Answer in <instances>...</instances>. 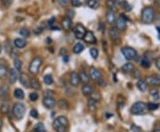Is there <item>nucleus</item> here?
<instances>
[{
  "label": "nucleus",
  "instance_id": "2",
  "mask_svg": "<svg viewBox=\"0 0 160 132\" xmlns=\"http://www.w3.org/2000/svg\"><path fill=\"white\" fill-rule=\"evenodd\" d=\"M155 17V11L151 6L144 7L142 11V21L144 23L150 24L153 22Z\"/></svg>",
  "mask_w": 160,
  "mask_h": 132
},
{
  "label": "nucleus",
  "instance_id": "40",
  "mask_svg": "<svg viewBox=\"0 0 160 132\" xmlns=\"http://www.w3.org/2000/svg\"><path fill=\"white\" fill-rule=\"evenodd\" d=\"M13 64H14V68L17 69L18 71H20L22 69V62L20 59H14V61H13Z\"/></svg>",
  "mask_w": 160,
  "mask_h": 132
},
{
  "label": "nucleus",
  "instance_id": "45",
  "mask_svg": "<svg viewBox=\"0 0 160 132\" xmlns=\"http://www.w3.org/2000/svg\"><path fill=\"white\" fill-rule=\"evenodd\" d=\"M44 96L45 97H54V93L52 91H50V90H46L44 92Z\"/></svg>",
  "mask_w": 160,
  "mask_h": 132
},
{
  "label": "nucleus",
  "instance_id": "1",
  "mask_svg": "<svg viewBox=\"0 0 160 132\" xmlns=\"http://www.w3.org/2000/svg\"><path fill=\"white\" fill-rule=\"evenodd\" d=\"M69 122L66 116H58L52 121V128L56 132H67L69 129Z\"/></svg>",
  "mask_w": 160,
  "mask_h": 132
},
{
  "label": "nucleus",
  "instance_id": "34",
  "mask_svg": "<svg viewBox=\"0 0 160 132\" xmlns=\"http://www.w3.org/2000/svg\"><path fill=\"white\" fill-rule=\"evenodd\" d=\"M13 96L17 98V99H20V100L23 99L24 97H25L24 92H23V91L22 89H16V90L14 91V92H13Z\"/></svg>",
  "mask_w": 160,
  "mask_h": 132
},
{
  "label": "nucleus",
  "instance_id": "55",
  "mask_svg": "<svg viewBox=\"0 0 160 132\" xmlns=\"http://www.w3.org/2000/svg\"><path fill=\"white\" fill-rule=\"evenodd\" d=\"M2 126H3V121H2V120L0 119V130H1Z\"/></svg>",
  "mask_w": 160,
  "mask_h": 132
},
{
  "label": "nucleus",
  "instance_id": "41",
  "mask_svg": "<svg viewBox=\"0 0 160 132\" xmlns=\"http://www.w3.org/2000/svg\"><path fill=\"white\" fill-rule=\"evenodd\" d=\"M159 105L157 103H154V102H149L147 104V108L150 111H154V110H157L158 108Z\"/></svg>",
  "mask_w": 160,
  "mask_h": 132
},
{
  "label": "nucleus",
  "instance_id": "21",
  "mask_svg": "<svg viewBox=\"0 0 160 132\" xmlns=\"http://www.w3.org/2000/svg\"><path fill=\"white\" fill-rule=\"evenodd\" d=\"M13 45L18 49H22L27 45V41L23 39V38H16L13 41Z\"/></svg>",
  "mask_w": 160,
  "mask_h": 132
},
{
  "label": "nucleus",
  "instance_id": "8",
  "mask_svg": "<svg viewBox=\"0 0 160 132\" xmlns=\"http://www.w3.org/2000/svg\"><path fill=\"white\" fill-rule=\"evenodd\" d=\"M115 24H116V29L118 31H124L127 28V19L124 14H121L119 17L116 20Z\"/></svg>",
  "mask_w": 160,
  "mask_h": 132
},
{
  "label": "nucleus",
  "instance_id": "6",
  "mask_svg": "<svg viewBox=\"0 0 160 132\" xmlns=\"http://www.w3.org/2000/svg\"><path fill=\"white\" fill-rule=\"evenodd\" d=\"M121 52H122V54L125 57V59H127V60H132V59H133L137 57L136 50L133 49L132 47H130V46L123 47L122 50H121Z\"/></svg>",
  "mask_w": 160,
  "mask_h": 132
},
{
  "label": "nucleus",
  "instance_id": "11",
  "mask_svg": "<svg viewBox=\"0 0 160 132\" xmlns=\"http://www.w3.org/2000/svg\"><path fill=\"white\" fill-rule=\"evenodd\" d=\"M43 105L46 109H52L56 105V101L53 97H44Z\"/></svg>",
  "mask_w": 160,
  "mask_h": 132
},
{
  "label": "nucleus",
  "instance_id": "22",
  "mask_svg": "<svg viewBox=\"0 0 160 132\" xmlns=\"http://www.w3.org/2000/svg\"><path fill=\"white\" fill-rule=\"evenodd\" d=\"M9 111H10V103H9L6 99H5L4 102L1 105L0 112H1L3 115H6V114L9 113Z\"/></svg>",
  "mask_w": 160,
  "mask_h": 132
},
{
  "label": "nucleus",
  "instance_id": "17",
  "mask_svg": "<svg viewBox=\"0 0 160 132\" xmlns=\"http://www.w3.org/2000/svg\"><path fill=\"white\" fill-rule=\"evenodd\" d=\"M116 15H115V12L112 10H108V12H106V21H108L109 25H114L116 23Z\"/></svg>",
  "mask_w": 160,
  "mask_h": 132
},
{
  "label": "nucleus",
  "instance_id": "46",
  "mask_svg": "<svg viewBox=\"0 0 160 132\" xmlns=\"http://www.w3.org/2000/svg\"><path fill=\"white\" fill-rule=\"evenodd\" d=\"M30 116L35 118V119H37V118L38 117V111L36 109L31 110V111H30Z\"/></svg>",
  "mask_w": 160,
  "mask_h": 132
},
{
  "label": "nucleus",
  "instance_id": "48",
  "mask_svg": "<svg viewBox=\"0 0 160 132\" xmlns=\"http://www.w3.org/2000/svg\"><path fill=\"white\" fill-rule=\"evenodd\" d=\"M58 2H59V4H60L61 6H68V4H69V0H58Z\"/></svg>",
  "mask_w": 160,
  "mask_h": 132
},
{
  "label": "nucleus",
  "instance_id": "29",
  "mask_svg": "<svg viewBox=\"0 0 160 132\" xmlns=\"http://www.w3.org/2000/svg\"><path fill=\"white\" fill-rule=\"evenodd\" d=\"M30 87L34 90H39L41 88V84L37 78H31L30 79Z\"/></svg>",
  "mask_w": 160,
  "mask_h": 132
},
{
  "label": "nucleus",
  "instance_id": "13",
  "mask_svg": "<svg viewBox=\"0 0 160 132\" xmlns=\"http://www.w3.org/2000/svg\"><path fill=\"white\" fill-rule=\"evenodd\" d=\"M19 80H20L21 84L24 88L28 89V88L30 87V79H29V75H27V74H25V73L20 74V75H19Z\"/></svg>",
  "mask_w": 160,
  "mask_h": 132
},
{
  "label": "nucleus",
  "instance_id": "47",
  "mask_svg": "<svg viewBox=\"0 0 160 132\" xmlns=\"http://www.w3.org/2000/svg\"><path fill=\"white\" fill-rule=\"evenodd\" d=\"M67 16L70 18V19H73L75 16V12L72 9H69L67 11Z\"/></svg>",
  "mask_w": 160,
  "mask_h": 132
},
{
  "label": "nucleus",
  "instance_id": "44",
  "mask_svg": "<svg viewBox=\"0 0 160 132\" xmlns=\"http://www.w3.org/2000/svg\"><path fill=\"white\" fill-rule=\"evenodd\" d=\"M29 99L31 100V101H37L38 99V94L37 93V92H32V93H30L29 94Z\"/></svg>",
  "mask_w": 160,
  "mask_h": 132
},
{
  "label": "nucleus",
  "instance_id": "51",
  "mask_svg": "<svg viewBox=\"0 0 160 132\" xmlns=\"http://www.w3.org/2000/svg\"><path fill=\"white\" fill-rule=\"evenodd\" d=\"M98 82V84L100 85V86H102V87H104V86H106V84H107V82H106V81L104 80V79H101V80L99 81V82Z\"/></svg>",
  "mask_w": 160,
  "mask_h": 132
},
{
  "label": "nucleus",
  "instance_id": "20",
  "mask_svg": "<svg viewBox=\"0 0 160 132\" xmlns=\"http://www.w3.org/2000/svg\"><path fill=\"white\" fill-rule=\"evenodd\" d=\"M93 91H94L93 87L92 86L91 84H89V83L84 84L83 87H82V94L84 96H90Z\"/></svg>",
  "mask_w": 160,
  "mask_h": 132
},
{
  "label": "nucleus",
  "instance_id": "12",
  "mask_svg": "<svg viewBox=\"0 0 160 132\" xmlns=\"http://www.w3.org/2000/svg\"><path fill=\"white\" fill-rule=\"evenodd\" d=\"M69 82H70V84L73 87L78 86L80 82L79 74L75 71H72L69 75Z\"/></svg>",
  "mask_w": 160,
  "mask_h": 132
},
{
  "label": "nucleus",
  "instance_id": "32",
  "mask_svg": "<svg viewBox=\"0 0 160 132\" xmlns=\"http://www.w3.org/2000/svg\"><path fill=\"white\" fill-rule=\"evenodd\" d=\"M147 83L145 80H139L137 82V88L139 89V91L141 92H146L147 90Z\"/></svg>",
  "mask_w": 160,
  "mask_h": 132
},
{
  "label": "nucleus",
  "instance_id": "16",
  "mask_svg": "<svg viewBox=\"0 0 160 132\" xmlns=\"http://www.w3.org/2000/svg\"><path fill=\"white\" fill-rule=\"evenodd\" d=\"M9 92H10L9 86L7 84H2L0 86V98H2L3 100L6 99L9 96Z\"/></svg>",
  "mask_w": 160,
  "mask_h": 132
},
{
  "label": "nucleus",
  "instance_id": "14",
  "mask_svg": "<svg viewBox=\"0 0 160 132\" xmlns=\"http://www.w3.org/2000/svg\"><path fill=\"white\" fill-rule=\"evenodd\" d=\"M19 75H19V71H18L17 69H10V71H9V82L11 84L15 83L18 79H19Z\"/></svg>",
  "mask_w": 160,
  "mask_h": 132
},
{
  "label": "nucleus",
  "instance_id": "7",
  "mask_svg": "<svg viewBox=\"0 0 160 132\" xmlns=\"http://www.w3.org/2000/svg\"><path fill=\"white\" fill-rule=\"evenodd\" d=\"M86 27L81 24V23H78L77 25H75L74 29H73V33L75 35V37L78 38V39H83L84 38V35L86 33Z\"/></svg>",
  "mask_w": 160,
  "mask_h": 132
},
{
  "label": "nucleus",
  "instance_id": "49",
  "mask_svg": "<svg viewBox=\"0 0 160 132\" xmlns=\"http://www.w3.org/2000/svg\"><path fill=\"white\" fill-rule=\"evenodd\" d=\"M155 65H156L157 68L160 71V56L156 59V60H155Z\"/></svg>",
  "mask_w": 160,
  "mask_h": 132
},
{
  "label": "nucleus",
  "instance_id": "18",
  "mask_svg": "<svg viewBox=\"0 0 160 132\" xmlns=\"http://www.w3.org/2000/svg\"><path fill=\"white\" fill-rule=\"evenodd\" d=\"M62 28L65 30H69V29H71L72 28V19H70L68 16H66V17L62 18Z\"/></svg>",
  "mask_w": 160,
  "mask_h": 132
},
{
  "label": "nucleus",
  "instance_id": "19",
  "mask_svg": "<svg viewBox=\"0 0 160 132\" xmlns=\"http://www.w3.org/2000/svg\"><path fill=\"white\" fill-rule=\"evenodd\" d=\"M109 35L111 41H113L114 43H117L119 39V33H118V30L116 28H111L109 29Z\"/></svg>",
  "mask_w": 160,
  "mask_h": 132
},
{
  "label": "nucleus",
  "instance_id": "26",
  "mask_svg": "<svg viewBox=\"0 0 160 132\" xmlns=\"http://www.w3.org/2000/svg\"><path fill=\"white\" fill-rule=\"evenodd\" d=\"M97 101L94 100V99H92V98H90V99L88 100V102H87V106H88V108H89V110H90L91 112L96 111V109H97Z\"/></svg>",
  "mask_w": 160,
  "mask_h": 132
},
{
  "label": "nucleus",
  "instance_id": "25",
  "mask_svg": "<svg viewBox=\"0 0 160 132\" xmlns=\"http://www.w3.org/2000/svg\"><path fill=\"white\" fill-rule=\"evenodd\" d=\"M8 74V68L5 63H0V79L6 78Z\"/></svg>",
  "mask_w": 160,
  "mask_h": 132
},
{
  "label": "nucleus",
  "instance_id": "15",
  "mask_svg": "<svg viewBox=\"0 0 160 132\" xmlns=\"http://www.w3.org/2000/svg\"><path fill=\"white\" fill-rule=\"evenodd\" d=\"M84 41L87 44H96V37L92 31H86V35H84Z\"/></svg>",
  "mask_w": 160,
  "mask_h": 132
},
{
  "label": "nucleus",
  "instance_id": "5",
  "mask_svg": "<svg viewBox=\"0 0 160 132\" xmlns=\"http://www.w3.org/2000/svg\"><path fill=\"white\" fill-rule=\"evenodd\" d=\"M42 64V59L40 57H36L32 59L29 67V71L32 75H38L39 73V68Z\"/></svg>",
  "mask_w": 160,
  "mask_h": 132
},
{
  "label": "nucleus",
  "instance_id": "38",
  "mask_svg": "<svg viewBox=\"0 0 160 132\" xmlns=\"http://www.w3.org/2000/svg\"><path fill=\"white\" fill-rule=\"evenodd\" d=\"M89 52H90V55L92 56V59H96L99 56V50H98L97 48H94V47H92L91 48L90 50H89Z\"/></svg>",
  "mask_w": 160,
  "mask_h": 132
},
{
  "label": "nucleus",
  "instance_id": "3",
  "mask_svg": "<svg viewBox=\"0 0 160 132\" xmlns=\"http://www.w3.org/2000/svg\"><path fill=\"white\" fill-rule=\"evenodd\" d=\"M147 104L144 102H135L132 106L131 113L133 115H145L146 111H147Z\"/></svg>",
  "mask_w": 160,
  "mask_h": 132
},
{
  "label": "nucleus",
  "instance_id": "31",
  "mask_svg": "<svg viewBox=\"0 0 160 132\" xmlns=\"http://www.w3.org/2000/svg\"><path fill=\"white\" fill-rule=\"evenodd\" d=\"M107 6L109 7V10L112 11H117L118 9V4L116 2V0H107Z\"/></svg>",
  "mask_w": 160,
  "mask_h": 132
},
{
  "label": "nucleus",
  "instance_id": "30",
  "mask_svg": "<svg viewBox=\"0 0 160 132\" xmlns=\"http://www.w3.org/2000/svg\"><path fill=\"white\" fill-rule=\"evenodd\" d=\"M58 106L62 110H66L69 108V103L66 99L64 98H62L58 101Z\"/></svg>",
  "mask_w": 160,
  "mask_h": 132
},
{
  "label": "nucleus",
  "instance_id": "4",
  "mask_svg": "<svg viewBox=\"0 0 160 132\" xmlns=\"http://www.w3.org/2000/svg\"><path fill=\"white\" fill-rule=\"evenodd\" d=\"M26 108L25 106L22 103L17 102L13 105L12 106V115L17 119V120H22L24 115H25Z\"/></svg>",
  "mask_w": 160,
  "mask_h": 132
},
{
  "label": "nucleus",
  "instance_id": "33",
  "mask_svg": "<svg viewBox=\"0 0 160 132\" xmlns=\"http://www.w3.org/2000/svg\"><path fill=\"white\" fill-rule=\"evenodd\" d=\"M150 60L147 57H142V60H141V66L143 68H150Z\"/></svg>",
  "mask_w": 160,
  "mask_h": 132
},
{
  "label": "nucleus",
  "instance_id": "52",
  "mask_svg": "<svg viewBox=\"0 0 160 132\" xmlns=\"http://www.w3.org/2000/svg\"><path fill=\"white\" fill-rule=\"evenodd\" d=\"M132 131V132H140L141 131V130H140V128L137 126H135V125H132L131 128Z\"/></svg>",
  "mask_w": 160,
  "mask_h": 132
},
{
  "label": "nucleus",
  "instance_id": "43",
  "mask_svg": "<svg viewBox=\"0 0 160 132\" xmlns=\"http://www.w3.org/2000/svg\"><path fill=\"white\" fill-rule=\"evenodd\" d=\"M12 1L13 0H1V3H2V6L5 8H9L11 5L12 4Z\"/></svg>",
  "mask_w": 160,
  "mask_h": 132
},
{
  "label": "nucleus",
  "instance_id": "28",
  "mask_svg": "<svg viewBox=\"0 0 160 132\" xmlns=\"http://www.w3.org/2000/svg\"><path fill=\"white\" fill-rule=\"evenodd\" d=\"M87 6L92 9H96L100 6V1L99 0H87L86 2Z\"/></svg>",
  "mask_w": 160,
  "mask_h": 132
},
{
  "label": "nucleus",
  "instance_id": "42",
  "mask_svg": "<svg viewBox=\"0 0 160 132\" xmlns=\"http://www.w3.org/2000/svg\"><path fill=\"white\" fill-rule=\"evenodd\" d=\"M90 97H91L90 98H92V99L96 100L97 102L102 99V96H101V94H100L98 92H95V91H93V92H92V93L90 95Z\"/></svg>",
  "mask_w": 160,
  "mask_h": 132
},
{
  "label": "nucleus",
  "instance_id": "23",
  "mask_svg": "<svg viewBox=\"0 0 160 132\" xmlns=\"http://www.w3.org/2000/svg\"><path fill=\"white\" fill-rule=\"evenodd\" d=\"M133 69H134V66H133V64L130 63V62L124 64V65L122 66V68H121L122 72H123V73H126V74L131 73V72L133 71Z\"/></svg>",
  "mask_w": 160,
  "mask_h": 132
},
{
  "label": "nucleus",
  "instance_id": "53",
  "mask_svg": "<svg viewBox=\"0 0 160 132\" xmlns=\"http://www.w3.org/2000/svg\"><path fill=\"white\" fill-rule=\"evenodd\" d=\"M123 6H124L125 10H126V11H130V10H131V6L128 5V3H127L126 1L123 4Z\"/></svg>",
  "mask_w": 160,
  "mask_h": 132
},
{
  "label": "nucleus",
  "instance_id": "56",
  "mask_svg": "<svg viewBox=\"0 0 160 132\" xmlns=\"http://www.w3.org/2000/svg\"><path fill=\"white\" fill-rule=\"evenodd\" d=\"M1 52H2V45H1V44H0V54H1Z\"/></svg>",
  "mask_w": 160,
  "mask_h": 132
},
{
  "label": "nucleus",
  "instance_id": "39",
  "mask_svg": "<svg viewBox=\"0 0 160 132\" xmlns=\"http://www.w3.org/2000/svg\"><path fill=\"white\" fill-rule=\"evenodd\" d=\"M19 34L21 35L23 37H29V35H30V32H29V30L28 29H25V28H23V29H21L19 30Z\"/></svg>",
  "mask_w": 160,
  "mask_h": 132
},
{
  "label": "nucleus",
  "instance_id": "54",
  "mask_svg": "<svg viewBox=\"0 0 160 132\" xmlns=\"http://www.w3.org/2000/svg\"><path fill=\"white\" fill-rule=\"evenodd\" d=\"M116 2H117L118 6V5H119V6H123V4L126 2V0H116Z\"/></svg>",
  "mask_w": 160,
  "mask_h": 132
},
{
  "label": "nucleus",
  "instance_id": "57",
  "mask_svg": "<svg viewBox=\"0 0 160 132\" xmlns=\"http://www.w3.org/2000/svg\"><path fill=\"white\" fill-rule=\"evenodd\" d=\"M159 131H160V126H159Z\"/></svg>",
  "mask_w": 160,
  "mask_h": 132
},
{
  "label": "nucleus",
  "instance_id": "37",
  "mask_svg": "<svg viewBox=\"0 0 160 132\" xmlns=\"http://www.w3.org/2000/svg\"><path fill=\"white\" fill-rule=\"evenodd\" d=\"M44 82L46 85H52L53 83V78L52 75H46L44 76Z\"/></svg>",
  "mask_w": 160,
  "mask_h": 132
},
{
  "label": "nucleus",
  "instance_id": "24",
  "mask_svg": "<svg viewBox=\"0 0 160 132\" xmlns=\"http://www.w3.org/2000/svg\"><path fill=\"white\" fill-rule=\"evenodd\" d=\"M79 78H80V82H81L83 84L89 83V82H90V76L87 75V73L85 72V71H81V72H80Z\"/></svg>",
  "mask_w": 160,
  "mask_h": 132
},
{
  "label": "nucleus",
  "instance_id": "35",
  "mask_svg": "<svg viewBox=\"0 0 160 132\" xmlns=\"http://www.w3.org/2000/svg\"><path fill=\"white\" fill-rule=\"evenodd\" d=\"M32 132H46V129L44 123L42 122H38L36 126H35L34 130Z\"/></svg>",
  "mask_w": 160,
  "mask_h": 132
},
{
  "label": "nucleus",
  "instance_id": "27",
  "mask_svg": "<svg viewBox=\"0 0 160 132\" xmlns=\"http://www.w3.org/2000/svg\"><path fill=\"white\" fill-rule=\"evenodd\" d=\"M85 50V46L83 44H81V43H78V44H76L73 47V52L76 53V54H79L81 52H83Z\"/></svg>",
  "mask_w": 160,
  "mask_h": 132
},
{
  "label": "nucleus",
  "instance_id": "10",
  "mask_svg": "<svg viewBox=\"0 0 160 132\" xmlns=\"http://www.w3.org/2000/svg\"><path fill=\"white\" fill-rule=\"evenodd\" d=\"M89 75L92 80L95 81V82H99L101 79H102V75L101 71L94 67H91L89 68Z\"/></svg>",
  "mask_w": 160,
  "mask_h": 132
},
{
  "label": "nucleus",
  "instance_id": "9",
  "mask_svg": "<svg viewBox=\"0 0 160 132\" xmlns=\"http://www.w3.org/2000/svg\"><path fill=\"white\" fill-rule=\"evenodd\" d=\"M145 82L147 85L149 86H159L160 85V75H151L147 76Z\"/></svg>",
  "mask_w": 160,
  "mask_h": 132
},
{
  "label": "nucleus",
  "instance_id": "36",
  "mask_svg": "<svg viewBox=\"0 0 160 132\" xmlns=\"http://www.w3.org/2000/svg\"><path fill=\"white\" fill-rule=\"evenodd\" d=\"M70 2H71L72 6H74V7H79V6L85 5L86 2H87V0H70Z\"/></svg>",
  "mask_w": 160,
  "mask_h": 132
},
{
  "label": "nucleus",
  "instance_id": "50",
  "mask_svg": "<svg viewBox=\"0 0 160 132\" xmlns=\"http://www.w3.org/2000/svg\"><path fill=\"white\" fill-rule=\"evenodd\" d=\"M150 94L151 96H153L154 98H158V92L157 90H151L150 91Z\"/></svg>",
  "mask_w": 160,
  "mask_h": 132
}]
</instances>
